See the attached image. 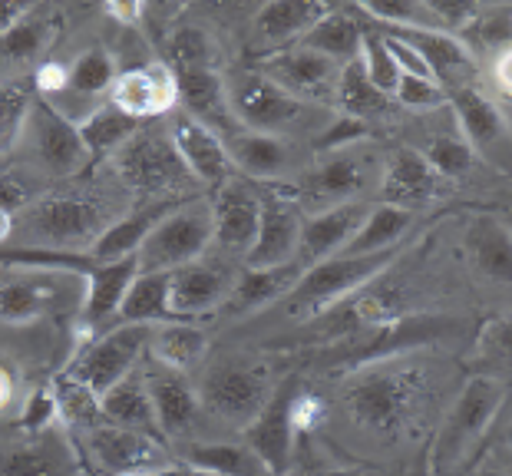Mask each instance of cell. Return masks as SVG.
<instances>
[{
    "label": "cell",
    "mask_w": 512,
    "mask_h": 476,
    "mask_svg": "<svg viewBox=\"0 0 512 476\" xmlns=\"http://www.w3.org/2000/svg\"><path fill=\"white\" fill-rule=\"evenodd\" d=\"M509 67H512V57H509V47H503L496 53V63H493V77H496V86L503 90V96H509L512 90V77H509Z\"/></svg>",
    "instance_id": "56"
},
{
    "label": "cell",
    "mask_w": 512,
    "mask_h": 476,
    "mask_svg": "<svg viewBox=\"0 0 512 476\" xmlns=\"http://www.w3.org/2000/svg\"><path fill=\"white\" fill-rule=\"evenodd\" d=\"M136 275H139L136 255L119 258V262H93L90 258V268H86V305H83V318L90 328H100V324L119 315V305H123Z\"/></svg>",
    "instance_id": "21"
},
{
    "label": "cell",
    "mask_w": 512,
    "mask_h": 476,
    "mask_svg": "<svg viewBox=\"0 0 512 476\" xmlns=\"http://www.w3.org/2000/svg\"><path fill=\"white\" fill-rule=\"evenodd\" d=\"M410 225H413V212L380 202V205H374V209L367 212L364 225L354 232L351 242L344 245L341 255H377V252H390V248H397L400 238L407 235Z\"/></svg>",
    "instance_id": "39"
},
{
    "label": "cell",
    "mask_w": 512,
    "mask_h": 476,
    "mask_svg": "<svg viewBox=\"0 0 512 476\" xmlns=\"http://www.w3.org/2000/svg\"><path fill=\"white\" fill-rule=\"evenodd\" d=\"M212 43L199 27H179L169 40V63L172 73H189V70H209L212 67Z\"/></svg>",
    "instance_id": "45"
},
{
    "label": "cell",
    "mask_w": 512,
    "mask_h": 476,
    "mask_svg": "<svg viewBox=\"0 0 512 476\" xmlns=\"http://www.w3.org/2000/svg\"><path fill=\"white\" fill-rule=\"evenodd\" d=\"M139 119L126 116L123 110H116L113 103L106 106H93L90 113H86L76 129H80V139L86 146V153L90 159H100V156H116L119 149H123L129 139L139 133Z\"/></svg>",
    "instance_id": "34"
},
{
    "label": "cell",
    "mask_w": 512,
    "mask_h": 476,
    "mask_svg": "<svg viewBox=\"0 0 512 476\" xmlns=\"http://www.w3.org/2000/svg\"><path fill=\"white\" fill-rule=\"evenodd\" d=\"M443 192V179L430 169V162L423 159L420 149L400 146L380 182V196L384 205H397V209H413L430 199H437Z\"/></svg>",
    "instance_id": "20"
},
{
    "label": "cell",
    "mask_w": 512,
    "mask_h": 476,
    "mask_svg": "<svg viewBox=\"0 0 512 476\" xmlns=\"http://www.w3.org/2000/svg\"><path fill=\"white\" fill-rule=\"evenodd\" d=\"M470 248L476 265L483 268L489 278L509 281V265H512V248H509V232L496 219H479L470 232Z\"/></svg>",
    "instance_id": "41"
},
{
    "label": "cell",
    "mask_w": 512,
    "mask_h": 476,
    "mask_svg": "<svg viewBox=\"0 0 512 476\" xmlns=\"http://www.w3.org/2000/svg\"><path fill=\"white\" fill-rule=\"evenodd\" d=\"M149 338L152 324H116L76 357L67 371V381L90 387L96 397H103L113 384L133 374L136 361L149 351Z\"/></svg>",
    "instance_id": "6"
},
{
    "label": "cell",
    "mask_w": 512,
    "mask_h": 476,
    "mask_svg": "<svg viewBox=\"0 0 512 476\" xmlns=\"http://www.w3.org/2000/svg\"><path fill=\"white\" fill-rule=\"evenodd\" d=\"M14 235V219H10V209H0V245Z\"/></svg>",
    "instance_id": "59"
},
{
    "label": "cell",
    "mask_w": 512,
    "mask_h": 476,
    "mask_svg": "<svg viewBox=\"0 0 512 476\" xmlns=\"http://www.w3.org/2000/svg\"><path fill=\"white\" fill-rule=\"evenodd\" d=\"M57 301V278L53 285L40 275H17L0 281V321L4 324H27L47 315Z\"/></svg>",
    "instance_id": "35"
},
{
    "label": "cell",
    "mask_w": 512,
    "mask_h": 476,
    "mask_svg": "<svg viewBox=\"0 0 512 476\" xmlns=\"http://www.w3.org/2000/svg\"><path fill=\"white\" fill-rule=\"evenodd\" d=\"M110 103L126 116L139 119V123L169 113L179 103L176 73L166 63H146V67L119 73L110 90Z\"/></svg>",
    "instance_id": "18"
},
{
    "label": "cell",
    "mask_w": 512,
    "mask_h": 476,
    "mask_svg": "<svg viewBox=\"0 0 512 476\" xmlns=\"http://www.w3.org/2000/svg\"><path fill=\"white\" fill-rule=\"evenodd\" d=\"M90 447L100 457V463L113 473H136L139 467L156 457V440L136 430H123L100 420L96 427H90Z\"/></svg>",
    "instance_id": "31"
},
{
    "label": "cell",
    "mask_w": 512,
    "mask_h": 476,
    "mask_svg": "<svg viewBox=\"0 0 512 476\" xmlns=\"http://www.w3.org/2000/svg\"><path fill=\"white\" fill-rule=\"evenodd\" d=\"M334 96H337V106H341L344 116L364 119V123H370V119H377V116L394 113V106H397L394 96L380 93L377 86L367 80L361 57L341 67V77H337Z\"/></svg>",
    "instance_id": "37"
},
{
    "label": "cell",
    "mask_w": 512,
    "mask_h": 476,
    "mask_svg": "<svg viewBox=\"0 0 512 476\" xmlns=\"http://www.w3.org/2000/svg\"><path fill=\"white\" fill-rule=\"evenodd\" d=\"M24 136L30 139L37 162L50 176H73L90 162L76 123L47 100H34V106H30Z\"/></svg>",
    "instance_id": "10"
},
{
    "label": "cell",
    "mask_w": 512,
    "mask_h": 476,
    "mask_svg": "<svg viewBox=\"0 0 512 476\" xmlns=\"http://www.w3.org/2000/svg\"><path fill=\"white\" fill-rule=\"evenodd\" d=\"M503 404H506V377L499 374L470 377L463 394L456 397L453 414L443 424V434L437 443V467H453L456 460L466 457L479 443V437L486 434V427L493 424V417L499 414Z\"/></svg>",
    "instance_id": "4"
},
{
    "label": "cell",
    "mask_w": 512,
    "mask_h": 476,
    "mask_svg": "<svg viewBox=\"0 0 512 476\" xmlns=\"http://www.w3.org/2000/svg\"><path fill=\"white\" fill-rule=\"evenodd\" d=\"M364 14H370L374 20H384V24H394V30H413L423 27L427 20V7L423 4H410V0H367Z\"/></svg>",
    "instance_id": "48"
},
{
    "label": "cell",
    "mask_w": 512,
    "mask_h": 476,
    "mask_svg": "<svg viewBox=\"0 0 512 476\" xmlns=\"http://www.w3.org/2000/svg\"><path fill=\"white\" fill-rule=\"evenodd\" d=\"M235 272L222 262H209V258H199V262L176 268L169 275V308L172 318L179 321H195L202 315H212L219 311L228 295L235 288Z\"/></svg>",
    "instance_id": "11"
},
{
    "label": "cell",
    "mask_w": 512,
    "mask_h": 476,
    "mask_svg": "<svg viewBox=\"0 0 512 476\" xmlns=\"http://www.w3.org/2000/svg\"><path fill=\"white\" fill-rule=\"evenodd\" d=\"M60 20L50 14H40V10H27V17L20 20L0 37V53L10 63H30L37 60L43 50L50 47V40L57 37Z\"/></svg>",
    "instance_id": "40"
},
{
    "label": "cell",
    "mask_w": 512,
    "mask_h": 476,
    "mask_svg": "<svg viewBox=\"0 0 512 476\" xmlns=\"http://www.w3.org/2000/svg\"><path fill=\"white\" fill-rule=\"evenodd\" d=\"M27 10H30L27 4H0V37L14 24H20V20L27 17Z\"/></svg>",
    "instance_id": "57"
},
{
    "label": "cell",
    "mask_w": 512,
    "mask_h": 476,
    "mask_svg": "<svg viewBox=\"0 0 512 476\" xmlns=\"http://www.w3.org/2000/svg\"><path fill=\"white\" fill-rule=\"evenodd\" d=\"M446 103L453 106L456 119H460L463 139L473 146V153H489V149L506 136L503 113H499L476 86H450V90H446Z\"/></svg>",
    "instance_id": "25"
},
{
    "label": "cell",
    "mask_w": 512,
    "mask_h": 476,
    "mask_svg": "<svg viewBox=\"0 0 512 476\" xmlns=\"http://www.w3.org/2000/svg\"><path fill=\"white\" fill-rule=\"evenodd\" d=\"M420 387V371L407 364H364L351 384L344 400L351 417L370 434H394L407 420L413 397Z\"/></svg>",
    "instance_id": "1"
},
{
    "label": "cell",
    "mask_w": 512,
    "mask_h": 476,
    "mask_svg": "<svg viewBox=\"0 0 512 476\" xmlns=\"http://www.w3.org/2000/svg\"><path fill=\"white\" fill-rule=\"evenodd\" d=\"M0 476H76V460L63 440L34 434V440L4 450Z\"/></svg>",
    "instance_id": "28"
},
{
    "label": "cell",
    "mask_w": 512,
    "mask_h": 476,
    "mask_svg": "<svg viewBox=\"0 0 512 476\" xmlns=\"http://www.w3.org/2000/svg\"><path fill=\"white\" fill-rule=\"evenodd\" d=\"M169 275L172 272H139L129 285L123 305H119V321L123 324H166L172 318L169 308Z\"/></svg>",
    "instance_id": "36"
},
{
    "label": "cell",
    "mask_w": 512,
    "mask_h": 476,
    "mask_svg": "<svg viewBox=\"0 0 512 476\" xmlns=\"http://www.w3.org/2000/svg\"><path fill=\"white\" fill-rule=\"evenodd\" d=\"M225 93L235 123L242 129H252V133L278 136L304 116V103L278 90L261 73H242V77L232 80V86H225Z\"/></svg>",
    "instance_id": "8"
},
{
    "label": "cell",
    "mask_w": 512,
    "mask_h": 476,
    "mask_svg": "<svg viewBox=\"0 0 512 476\" xmlns=\"http://www.w3.org/2000/svg\"><path fill=\"white\" fill-rule=\"evenodd\" d=\"M397 37H403L413 50L420 53L423 63L430 67L433 80L440 86L450 83L456 73H470L473 70V53L470 47H463L460 40L450 34H440V30L430 27H413V30H394Z\"/></svg>",
    "instance_id": "32"
},
{
    "label": "cell",
    "mask_w": 512,
    "mask_h": 476,
    "mask_svg": "<svg viewBox=\"0 0 512 476\" xmlns=\"http://www.w3.org/2000/svg\"><path fill=\"white\" fill-rule=\"evenodd\" d=\"M367 153H361L357 146L351 149H337V153H324L321 162L314 166L301 182V196L311 209H334V205H344L347 199H354L357 192L367 186L370 166Z\"/></svg>",
    "instance_id": "14"
},
{
    "label": "cell",
    "mask_w": 512,
    "mask_h": 476,
    "mask_svg": "<svg viewBox=\"0 0 512 476\" xmlns=\"http://www.w3.org/2000/svg\"><path fill=\"white\" fill-rule=\"evenodd\" d=\"M24 229L34 238V245H53V252H63L67 245L86 242V238L96 242L100 209L93 202L70 199V196L43 199L27 212Z\"/></svg>",
    "instance_id": "15"
},
{
    "label": "cell",
    "mask_w": 512,
    "mask_h": 476,
    "mask_svg": "<svg viewBox=\"0 0 512 476\" xmlns=\"http://www.w3.org/2000/svg\"><path fill=\"white\" fill-rule=\"evenodd\" d=\"M14 394H17V384H14V374H10V367L0 361V414L14 404Z\"/></svg>",
    "instance_id": "58"
},
{
    "label": "cell",
    "mask_w": 512,
    "mask_h": 476,
    "mask_svg": "<svg viewBox=\"0 0 512 476\" xmlns=\"http://www.w3.org/2000/svg\"><path fill=\"white\" fill-rule=\"evenodd\" d=\"M331 476H351V473H331Z\"/></svg>",
    "instance_id": "61"
},
{
    "label": "cell",
    "mask_w": 512,
    "mask_h": 476,
    "mask_svg": "<svg viewBox=\"0 0 512 476\" xmlns=\"http://www.w3.org/2000/svg\"><path fill=\"white\" fill-rule=\"evenodd\" d=\"M100 414L106 424H113V427L136 430V434H146L152 440L162 437L156 407H152L143 374H129L119 384H113L110 391L100 397Z\"/></svg>",
    "instance_id": "23"
},
{
    "label": "cell",
    "mask_w": 512,
    "mask_h": 476,
    "mask_svg": "<svg viewBox=\"0 0 512 476\" xmlns=\"http://www.w3.org/2000/svg\"><path fill=\"white\" fill-rule=\"evenodd\" d=\"M397 258V248L377 255H334L328 262L304 268L298 285L291 288V311L294 315H324L337 301L370 285L384 268Z\"/></svg>",
    "instance_id": "2"
},
{
    "label": "cell",
    "mask_w": 512,
    "mask_h": 476,
    "mask_svg": "<svg viewBox=\"0 0 512 476\" xmlns=\"http://www.w3.org/2000/svg\"><path fill=\"white\" fill-rule=\"evenodd\" d=\"M53 414H57V397H53L50 391H37L34 397L27 400V410H24V430H30V434H40L43 427H50Z\"/></svg>",
    "instance_id": "52"
},
{
    "label": "cell",
    "mask_w": 512,
    "mask_h": 476,
    "mask_svg": "<svg viewBox=\"0 0 512 476\" xmlns=\"http://www.w3.org/2000/svg\"><path fill=\"white\" fill-rule=\"evenodd\" d=\"M169 139L172 146H176V153L182 159L185 172H189L192 179L205 182V186L219 189L222 182H228L235 176L232 169V159L225 153V143L222 136L209 129L199 119L179 113L172 119V129H169Z\"/></svg>",
    "instance_id": "17"
},
{
    "label": "cell",
    "mask_w": 512,
    "mask_h": 476,
    "mask_svg": "<svg viewBox=\"0 0 512 476\" xmlns=\"http://www.w3.org/2000/svg\"><path fill=\"white\" fill-rule=\"evenodd\" d=\"M37 96L30 86H0V153H10L20 139H24V126Z\"/></svg>",
    "instance_id": "43"
},
{
    "label": "cell",
    "mask_w": 512,
    "mask_h": 476,
    "mask_svg": "<svg viewBox=\"0 0 512 476\" xmlns=\"http://www.w3.org/2000/svg\"><path fill=\"white\" fill-rule=\"evenodd\" d=\"M116 169L129 186L146 192V196L172 192L189 176L176 153V146H172L169 133H156V129H143V126H139V133L116 153Z\"/></svg>",
    "instance_id": "7"
},
{
    "label": "cell",
    "mask_w": 512,
    "mask_h": 476,
    "mask_svg": "<svg viewBox=\"0 0 512 476\" xmlns=\"http://www.w3.org/2000/svg\"><path fill=\"white\" fill-rule=\"evenodd\" d=\"M301 225L304 212L294 199L278 196L271 192L265 199L261 196V222L255 245L248 248V255L242 258V268H278L291 265L298 258V242H301Z\"/></svg>",
    "instance_id": "13"
},
{
    "label": "cell",
    "mask_w": 512,
    "mask_h": 476,
    "mask_svg": "<svg viewBox=\"0 0 512 476\" xmlns=\"http://www.w3.org/2000/svg\"><path fill=\"white\" fill-rule=\"evenodd\" d=\"M146 387H149L152 407H156L162 437H182L202 410L199 391L185 381V374L169 371V367H159V374H149Z\"/></svg>",
    "instance_id": "22"
},
{
    "label": "cell",
    "mask_w": 512,
    "mask_h": 476,
    "mask_svg": "<svg viewBox=\"0 0 512 476\" xmlns=\"http://www.w3.org/2000/svg\"><path fill=\"white\" fill-rule=\"evenodd\" d=\"M57 410L63 417H67V424L73 427H96L103 420L100 414V397H96L90 387H83V384H76V381H63L57 387Z\"/></svg>",
    "instance_id": "47"
},
{
    "label": "cell",
    "mask_w": 512,
    "mask_h": 476,
    "mask_svg": "<svg viewBox=\"0 0 512 476\" xmlns=\"http://www.w3.org/2000/svg\"><path fill=\"white\" fill-rule=\"evenodd\" d=\"M261 222V196L242 179H228L215 189L212 199V242H219L225 252L248 255L255 245Z\"/></svg>",
    "instance_id": "16"
},
{
    "label": "cell",
    "mask_w": 512,
    "mask_h": 476,
    "mask_svg": "<svg viewBox=\"0 0 512 476\" xmlns=\"http://www.w3.org/2000/svg\"><path fill=\"white\" fill-rule=\"evenodd\" d=\"M37 90L47 96H60L67 90V67L63 63H43L37 70Z\"/></svg>",
    "instance_id": "54"
},
{
    "label": "cell",
    "mask_w": 512,
    "mask_h": 476,
    "mask_svg": "<svg viewBox=\"0 0 512 476\" xmlns=\"http://www.w3.org/2000/svg\"><path fill=\"white\" fill-rule=\"evenodd\" d=\"M301 272L304 268L298 262L278 265V268H245V272L235 278V288L225 305L232 315H245V311L275 305L278 298L291 295V288L298 285Z\"/></svg>",
    "instance_id": "26"
},
{
    "label": "cell",
    "mask_w": 512,
    "mask_h": 476,
    "mask_svg": "<svg viewBox=\"0 0 512 476\" xmlns=\"http://www.w3.org/2000/svg\"><path fill=\"white\" fill-rule=\"evenodd\" d=\"M212 245V202L176 205L136 252L139 272H176L199 262Z\"/></svg>",
    "instance_id": "3"
},
{
    "label": "cell",
    "mask_w": 512,
    "mask_h": 476,
    "mask_svg": "<svg viewBox=\"0 0 512 476\" xmlns=\"http://www.w3.org/2000/svg\"><path fill=\"white\" fill-rule=\"evenodd\" d=\"M301 391L298 377L281 381L271 391L268 404L261 407V414L242 430V443L255 457L265 463L271 476H288L291 457H294V427H291V404Z\"/></svg>",
    "instance_id": "9"
},
{
    "label": "cell",
    "mask_w": 512,
    "mask_h": 476,
    "mask_svg": "<svg viewBox=\"0 0 512 476\" xmlns=\"http://www.w3.org/2000/svg\"><path fill=\"white\" fill-rule=\"evenodd\" d=\"M394 103L410 106V110H433V106H446V86L437 80H417V77H400L394 90Z\"/></svg>",
    "instance_id": "50"
},
{
    "label": "cell",
    "mask_w": 512,
    "mask_h": 476,
    "mask_svg": "<svg viewBox=\"0 0 512 476\" xmlns=\"http://www.w3.org/2000/svg\"><path fill=\"white\" fill-rule=\"evenodd\" d=\"M116 63L106 50H90L83 57H76L67 67V90L63 93H76V96H100L110 93L116 83Z\"/></svg>",
    "instance_id": "42"
},
{
    "label": "cell",
    "mask_w": 512,
    "mask_h": 476,
    "mask_svg": "<svg viewBox=\"0 0 512 476\" xmlns=\"http://www.w3.org/2000/svg\"><path fill=\"white\" fill-rule=\"evenodd\" d=\"M185 467L212 473V476H271L252 450L238 443H189L185 447Z\"/></svg>",
    "instance_id": "38"
},
{
    "label": "cell",
    "mask_w": 512,
    "mask_h": 476,
    "mask_svg": "<svg viewBox=\"0 0 512 476\" xmlns=\"http://www.w3.org/2000/svg\"><path fill=\"white\" fill-rule=\"evenodd\" d=\"M423 7H427L430 17H437L446 27H463V24H470V20H476L473 4H443V0H430V4H423Z\"/></svg>",
    "instance_id": "53"
},
{
    "label": "cell",
    "mask_w": 512,
    "mask_h": 476,
    "mask_svg": "<svg viewBox=\"0 0 512 476\" xmlns=\"http://www.w3.org/2000/svg\"><path fill=\"white\" fill-rule=\"evenodd\" d=\"M205 351H209V334H205V328H199V324L166 321V324H156V328H152L149 354L159 367L185 374L202 361Z\"/></svg>",
    "instance_id": "30"
},
{
    "label": "cell",
    "mask_w": 512,
    "mask_h": 476,
    "mask_svg": "<svg viewBox=\"0 0 512 476\" xmlns=\"http://www.w3.org/2000/svg\"><path fill=\"white\" fill-rule=\"evenodd\" d=\"M423 159H427L430 169L446 182V179H463L466 172L473 169L476 153L463 136H437L423 149Z\"/></svg>",
    "instance_id": "44"
},
{
    "label": "cell",
    "mask_w": 512,
    "mask_h": 476,
    "mask_svg": "<svg viewBox=\"0 0 512 476\" xmlns=\"http://www.w3.org/2000/svg\"><path fill=\"white\" fill-rule=\"evenodd\" d=\"M384 43H387V50H390V57H394L397 63V70H400V77H417V80H433V73L430 67L423 63V57L417 50L410 47L407 40L397 37V34H384Z\"/></svg>",
    "instance_id": "51"
},
{
    "label": "cell",
    "mask_w": 512,
    "mask_h": 476,
    "mask_svg": "<svg viewBox=\"0 0 512 476\" xmlns=\"http://www.w3.org/2000/svg\"><path fill=\"white\" fill-rule=\"evenodd\" d=\"M331 4H311V0H278L258 10L255 17V37L265 47H288V43H301V37L328 14Z\"/></svg>",
    "instance_id": "29"
},
{
    "label": "cell",
    "mask_w": 512,
    "mask_h": 476,
    "mask_svg": "<svg viewBox=\"0 0 512 476\" xmlns=\"http://www.w3.org/2000/svg\"><path fill=\"white\" fill-rule=\"evenodd\" d=\"M258 73L271 80L278 90H285L294 100H331L337 90V77H341V63L304 47L278 50L261 63Z\"/></svg>",
    "instance_id": "12"
},
{
    "label": "cell",
    "mask_w": 512,
    "mask_h": 476,
    "mask_svg": "<svg viewBox=\"0 0 512 476\" xmlns=\"http://www.w3.org/2000/svg\"><path fill=\"white\" fill-rule=\"evenodd\" d=\"M176 209V202L172 199H162L156 205H149V209L136 212V215H126V219L113 222L110 229H103L96 235V242L90 248V258L93 262H119V258H129L136 255L143 242L149 238V232L156 229V225L166 219V215Z\"/></svg>",
    "instance_id": "27"
},
{
    "label": "cell",
    "mask_w": 512,
    "mask_h": 476,
    "mask_svg": "<svg viewBox=\"0 0 512 476\" xmlns=\"http://www.w3.org/2000/svg\"><path fill=\"white\" fill-rule=\"evenodd\" d=\"M156 476H212V473H202V470H192V467H185V470H162Z\"/></svg>",
    "instance_id": "60"
},
{
    "label": "cell",
    "mask_w": 512,
    "mask_h": 476,
    "mask_svg": "<svg viewBox=\"0 0 512 476\" xmlns=\"http://www.w3.org/2000/svg\"><path fill=\"white\" fill-rule=\"evenodd\" d=\"M361 63H364L367 80L374 83L380 93L394 96L397 83H400V70H397L394 57H390V50H387V43H384V34H367V30H364Z\"/></svg>",
    "instance_id": "46"
},
{
    "label": "cell",
    "mask_w": 512,
    "mask_h": 476,
    "mask_svg": "<svg viewBox=\"0 0 512 476\" xmlns=\"http://www.w3.org/2000/svg\"><path fill=\"white\" fill-rule=\"evenodd\" d=\"M367 205L357 202H344L334 205V209H324L311 219H304L301 225V242H298V262L301 268H311L318 262H328V258L341 255L344 245L351 242L354 232L361 229L367 219Z\"/></svg>",
    "instance_id": "19"
},
{
    "label": "cell",
    "mask_w": 512,
    "mask_h": 476,
    "mask_svg": "<svg viewBox=\"0 0 512 476\" xmlns=\"http://www.w3.org/2000/svg\"><path fill=\"white\" fill-rule=\"evenodd\" d=\"M222 143H225L228 159H232V169L245 172V176H252V179H275L291 162V149L285 146V139L252 133V129H242V126L225 133Z\"/></svg>",
    "instance_id": "24"
},
{
    "label": "cell",
    "mask_w": 512,
    "mask_h": 476,
    "mask_svg": "<svg viewBox=\"0 0 512 476\" xmlns=\"http://www.w3.org/2000/svg\"><path fill=\"white\" fill-rule=\"evenodd\" d=\"M271 384L268 371L255 364L222 361L215 364L199 384V407L209 410L212 417L225 420L238 430H245L268 404Z\"/></svg>",
    "instance_id": "5"
},
{
    "label": "cell",
    "mask_w": 512,
    "mask_h": 476,
    "mask_svg": "<svg viewBox=\"0 0 512 476\" xmlns=\"http://www.w3.org/2000/svg\"><path fill=\"white\" fill-rule=\"evenodd\" d=\"M361 40H364V27L357 24V17L347 14V10L331 7L328 14H324L318 24L301 37L298 47L321 53V57H328V60L344 67V63L361 57Z\"/></svg>",
    "instance_id": "33"
},
{
    "label": "cell",
    "mask_w": 512,
    "mask_h": 476,
    "mask_svg": "<svg viewBox=\"0 0 512 476\" xmlns=\"http://www.w3.org/2000/svg\"><path fill=\"white\" fill-rule=\"evenodd\" d=\"M139 14H143V7H139V4H123V0H116V4H106V17L119 20L123 27H133L136 20H139Z\"/></svg>",
    "instance_id": "55"
},
{
    "label": "cell",
    "mask_w": 512,
    "mask_h": 476,
    "mask_svg": "<svg viewBox=\"0 0 512 476\" xmlns=\"http://www.w3.org/2000/svg\"><path fill=\"white\" fill-rule=\"evenodd\" d=\"M364 136H370V123L341 113L328 129H324V133H321L318 139H314V149H318V156H324V153H337V149H351V146H357Z\"/></svg>",
    "instance_id": "49"
}]
</instances>
